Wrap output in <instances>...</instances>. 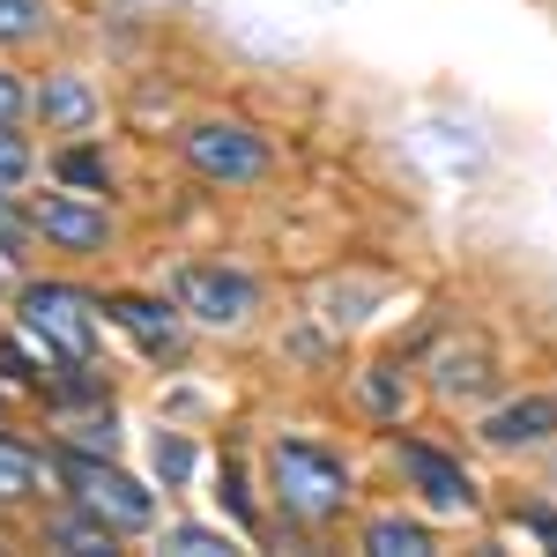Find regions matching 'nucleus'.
<instances>
[{
	"mask_svg": "<svg viewBox=\"0 0 557 557\" xmlns=\"http://www.w3.org/2000/svg\"><path fill=\"white\" fill-rule=\"evenodd\" d=\"M268 498L298 520V528H327V520L349 513L357 475H349V461L335 446H320V438H275V446H268Z\"/></svg>",
	"mask_w": 557,
	"mask_h": 557,
	"instance_id": "f257e3e1",
	"label": "nucleus"
},
{
	"mask_svg": "<svg viewBox=\"0 0 557 557\" xmlns=\"http://www.w3.org/2000/svg\"><path fill=\"white\" fill-rule=\"evenodd\" d=\"M104 320H112L104 298H89V290L60 283V275H45V283H23V290H15V327H23V343H38L52 364H89Z\"/></svg>",
	"mask_w": 557,
	"mask_h": 557,
	"instance_id": "f03ea898",
	"label": "nucleus"
},
{
	"mask_svg": "<svg viewBox=\"0 0 557 557\" xmlns=\"http://www.w3.org/2000/svg\"><path fill=\"white\" fill-rule=\"evenodd\" d=\"M60 483H67V506L97 513L104 528H120V535H134V528L157 520V491H141L134 475H120L104 454H89V446H67V454H60Z\"/></svg>",
	"mask_w": 557,
	"mask_h": 557,
	"instance_id": "7ed1b4c3",
	"label": "nucleus"
},
{
	"mask_svg": "<svg viewBox=\"0 0 557 557\" xmlns=\"http://www.w3.org/2000/svg\"><path fill=\"white\" fill-rule=\"evenodd\" d=\"M178 157L194 164V178H209V186H260V178L275 172L268 134L246 127V120H194V127L178 134Z\"/></svg>",
	"mask_w": 557,
	"mask_h": 557,
	"instance_id": "20e7f679",
	"label": "nucleus"
},
{
	"mask_svg": "<svg viewBox=\"0 0 557 557\" xmlns=\"http://www.w3.org/2000/svg\"><path fill=\"white\" fill-rule=\"evenodd\" d=\"M172 305L194 320V327H246L260 305V283L246 268H178Z\"/></svg>",
	"mask_w": 557,
	"mask_h": 557,
	"instance_id": "39448f33",
	"label": "nucleus"
},
{
	"mask_svg": "<svg viewBox=\"0 0 557 557\" xmlns=\"http://www.w3.org/2000/svg\"><path fill=\"white\" fill-rule=\"evenodd\" d=\"M394 461H401V475H409V491L424 498L431 513H475V506H483L475 475L461 469L454 454H438V446H424V438H394Z\"/></svg>",
	"mask_w": 557,
	"mask_h": 557,
	"instance_id": "423d86ee",
	"label": "nucleus"
},
{
	"mask_svg": "<svg viewBox=\"0 0 557 557\" xmlns=\"http://www.w3.org/2000/svg\"><path fill=\"white\" fill-rule=\"evenodd\" d=\"M30 231L52 253H104L112 246V209L97 194H45V201H30Z\"/></svg>",
	"mask_w": 557,
	"mask_h": 557,
	"instance_id": "0eeeda50",
	"label": "nucleus"
},
{
	"mask_svg": "<svg viewBox=\"0 0 557 557\" xmlns=\"http://www.w3.org/2000/svg\"><path fill=\"white\" fill-rule=\"evenodd\" d=\"M557 431V394H520V401H498L483 424H475V438L491 446V454H528V446H543Z\"/></svg>",
	"mask_w": 557,
	"mask_h": 557,
	"instance_id": "6e6552de",
	"label": "nucleus"
},
{
	"mask_svg": "<svg viewBox=\"0 0 557 557\" xmlns=\"http://www.w3.org/2000/svg\"><path fill=\"white\" fill-rule=\"evenodd\" d=\"M30 112L45 120V134H97V120H104L97 89H89L75 67H52V75L30 89Z\"/></svg>",
	"mask_w": 557,
	"mask_h": 557,
	"instance_id": "1a4fd4ad",
	"label": "nucleus"
},
{
	"mask_svg": "<svg viewBox=\"0 0 557 557\" xmlns=\"http://www.w3.org/2000/svg\"><path fill=\"white\" fill-rule=\"evenodd\" d=\"M104 312H112L149 357H178V343H186V312L164 305V298H104Z\"/></svg>",
	"mask_w": 557,
	"mask_h": 557,
	"instance_id": "9d476101",
	"label": "nucleus"
},
{
	"mask_svg": "<svg viewBox=\"0 0 557 557\" xmlns=\"http://www.w3.org/2000/svg\"><path fill=\"white\" fill-rule=\"evenodd\" d=\"M364 550H372V557H424V550H438V543H431V528H424V520L380 513L372 528H364Z\"/></svg>",
	"mask_w": 557,
	"mask_h": 557,
	"instance_id": "9b49d317",
	"label": "nucleus"
},
{
	"mask_svg": "<svg viewBox=\"0 0 557 557\" xmlns=\"http://www.w3.org/2000/svg\"><path fill=\"white\" fill-rule=\"evenodd\" d=\"M52 30V0H0V52H23Z\"/></svg>",
	"mask_w": 557,
	"mask_h": 557,
	"instance_id": "f8f14e48",
	"label": "nucleus"
},
{
	"mask_svg": "<svg viewBox=\"0 0 557 557\" xmlns=\"http://www.w3.org/2000/svg\"><path fill=\"white\" fill-rule=\"evenodd\" d=\"M38 454L30 446H15V438H0V506H30L38 498Z\"/></svg>",
	"mask_w": 557,
	"mask_h": 557,
	"instance_id": "ddd939ff",
	"label": "nucleus"
},
{
	"mask_svg": "<svg viewBox=\"0 0 557 557\" xmlns=\"http://www.w3.org/2000/svg\"><path fill=\"white\" fill-rule=\"evenodd\" d=\"M52 172L67 178L75 194H112V164H104V157L89 149L83 134H75V149H60V157H52Z\"/></svg>",
	"mask_w": 557,
	"mask_h": 557,
	"instance_id": "4468645a",
	"label": "nucleus"
},
{
	"mask_svg": "<svg viewBox=\"0 0 557 557\" xmlns=\"http://www.w3.org/2000/svg\"><path fill=\"white\" fill-rule=\"evenodd\" d=\"M45 543H60V550H112V543H120V528H104L97 513L67 506V520H52V528H45Z\"/></svg>",
	"mask_w": 557,
	"mask_h": 557,
	"instance_id": "2eb2a0df",
	"label": "nucleus"
},
{
	"mask_svg": "<svg viewBox=\"0 0 557 557\" xmlns=\"http://www.w3.org/2000/svg\"><path fill=\"white\" fill-rule=\"evenodd\" d=\"M357 386H364V409H372L380 424H401V409H409V380H401L394 364H372Z\"/></svg>",
	"mask_w": 557,
	"mask_h": 557,
	"instance_id": "dca6fc26",
	"label": "nucleus"
},
{
	"mask_svg": "<svg viewBox=\"0 0 557 557\" xmlns=\"http://www.w3.org/2000/svg\"><path fill=\"white\" fill-rule=\"evenodd\" d=\"M483 380H491V372H483V349H446V357H438V394L461 401V394H483Z\"/></svg>",
	"mask_w": 557,
	"mask_h": 557,
	"instance_id": "f3484780",
	"label": "nucleus"
},
{
	"mask_svg": "<svg viewBox=\"0 0 557 557\" xmlns=\"http://www.w3.org/2000/svg\"><path fill=\"white\" fill-rule=\"evenodd\" d=\"M30 172H38V149L23 141V134L0 120V194H15V186H30Z\"/></svg>",
	"mask_w": 557,
	"mask_h": 557,
	"instance_id": "a211bd4d",
	"label": "nucleus"
},
{
	"mask_svg": "<svg viewBox=\"0 0 557 557\" xmlns=\"http://www.w3.org/2000/svg\"><path fill=\"white\" fill-rule=\"evenodd\" d=\"M164 550H178V557H215V550H231V535H215V528H164Z\"/></svg>",
	"mask_w": 557,
	"mask_h": 557,
	"instance_id": "6ab92c4d",
	"label": "nucleus"
},
{
	"mask_svg": "<svg viewBox=\"0 0 557 557\" xmlns=\"http://www.w3.org/2000/svg\"><path fill=\"white\" fill-rule=\"evenodd\" d=\"M157 475H164V483H186V475H194V446H186V438H178V431H164V438H157Z\"/></svg>",
	"mask_w": 557,
	"mask_h": 557,
	"instance_id": "aec40b11",
	"label": "nucleus"
},
{
	"mask_svg": "<svg viewBox=\"0 0 557 557\" xmlns=\"http://www.w3.org/2000/svg\"><path fill=\"white\" fill-rule=\"evenodd\" d=\"M23 112H30V89H23V83H15V75H8V67H0V120L15 127Z\"/></svg>",
	"mask_w": 557,
	"mask_h": 557,
	"instance_id": "412c9836",
	"label": "nucleus"
}]
</instances>
